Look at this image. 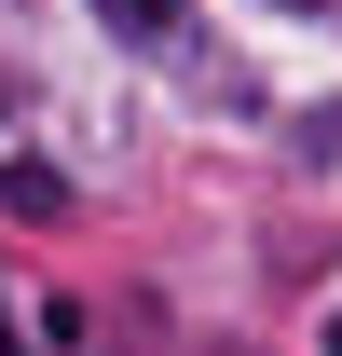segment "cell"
Returning a JSON list of instances; mask_svg holds the SVG:
<instances>
[{
    "instance_id": "cell-1",
    "label": "cell",
    "mask_w": 342,
    "mask_h": 356,
    "mask_svg": "<svg viewBox=\"0 0 342 356\" xmlns=\"http://www.w3.org/2000/svg\"><path fill=\"white\" fill-rule=\"evenodd\" d=\"M96 14H124V42H165L178 28V0H96Z\"/></svg>"
},
{
    "instance_id": "cell-2",
    "label": "cell",
    "mask_w": 342,
    "mask_h": 356,
    "mask_svg": "<svg viewBox=\"0 0 342 356\" xmlns=\"http://www.w3.org/2000/svg\"><path fill=\"white\" fill-rule=\"evenodd\" d=\"M288 14H329V0H288Z\"/></svg>"
},
{
    "instance_id": "cell-3",
    "label": "cell",
    "mask_w": 342,
    "mask_h": 356,
    "mask_svg": "<svg viewBox=\"0 0 342 356\" xmlns=\"http://www.w3.org/2000/svg\"><path fill=\"white\" fill-rule=\"evenodd\" d=\"M329 356H342V315H329Z\"/></svg>"
}]
</instances>
